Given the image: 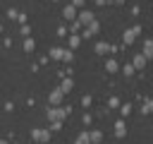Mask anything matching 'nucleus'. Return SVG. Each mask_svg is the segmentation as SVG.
Segmentation results:
<instances>
[{
    "label": "nucleus",
    "mask_w": 153,
    "mask_h": 144,
    "mask_svg": "<svg viewBox=\"0 0 153 144\" xmlns=\"http://www.w3.org/2000/svg\"><path fill=\"white\" fill-rule=\"evenodd\" d=\"M136 34H139V29H129V31L124 34V41H127V43H131V41L136 38Z\"/></svg>",
    "instance_id": "obj_1"
},
{
    "label": "nucleus",
    "mask_w": 153,
    "mask_h": 144,
    "mask_svg": "<svg viewBox=\"0 0 153 144\" xmlns=\"http://www.w3.org/2000/svg\"><path fill=\"white\" fill-rule=\"evenodd\" d=\"M146 65V55H136L134 58V67H143Z\"/></svg>",
    "instance_id": "obj_2"
},
{
    "label": "nucleus",
    "mask_w": 153,
    "mask_h": 144,
    "mask_svg": "<svg viewBox=\"0 0 153 144\" xmlns=\"http://www.w3.org/2000/svg\"><path fill=\"white\" fill-rule=\"evenodd\" d=\"M143 55H148V58L153 55V43H151V41L146 43V48H143Z\"/></svg>",
    "instance_id": "obj_3"
},
{
    "label": "nucleus",
    "mask_w": 153,
    "mask_h": 144,
    "mask_svg": "<svg viewBox=\"0 0 153 144\" xmlns=\"http://www.w3.org/2000/svg\"><path fill=\"white\" fill-rule=\"evenodd\" d=\"M151 110H153V103L146 101V103H143V113H151Z\"/></svg>",
    "instance_id": "obj_4"
},
{
    "label": "nucleus",
    "mask_w": 153,
    "mask_h": 144,
    "mask_svg": "<svg viewBox=\"0 0 153 144\" xmlns=\"http://www.w3.org/2000/svg\"><path fill=\"white\" fill-rule=\"evenodd\" d=\"M117 2H122V0H117Z\"/></svg>",
    "instance_id": "obj_5"
}]
</instances>
